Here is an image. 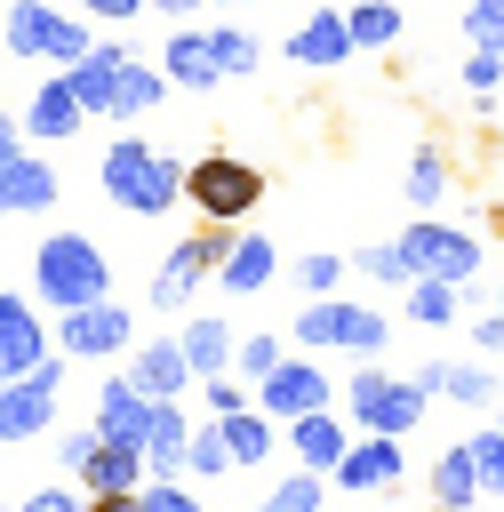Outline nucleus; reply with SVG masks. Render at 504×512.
I'll return each instance as SVG.
<instances>
[{
    "label": "nucleus",
    "mask_w": 504,
    "mask_h": 512,
    "mask_svg": "<svg viewBox=\"0 0 504 512\" xmlns=\"http://www.w3.org/2000/svg\"><path fill=\"white\" fill-rule=\"evenodd\" d=\"M384 336H392V320H384L376 304L312 296V304L296 312V344H312V352H360V360H376V352H384Z\"/></svg>",
    "instance_id": "obj_5"
},
{
    "label": "nucleus",
    "mask_w": 504,
    "mask_h": 512,
    "mask_svg": "<svg viewBox=\"0 0 504 512\" xmlns=\"http://www.w3.org/2000/svg\"><path fill=\"white\" fill-rule=\"evenodd\" d=\"M256 408H264V416H280V424H296V416L328 408V376H320V360H280V368L256 384Z\"/></svg>",
    "instance_id": "obj_14"
},
{
    "label": "nucleus",
    "mask_w": 504,
    "mask_h": 512,
    "mask_svg": "<svg viewBox=\"0 0 504 512\" xmlns=\"http://www.w3.org/2000/svg\"><path fill=\"white\" fill-rule=\"evenodd\" d=\"M160 72H168V88H216V80H224V64H216V32L176 24L168 48H160Z\"/></svg>",
    "instance_id": "obj_18"
},
{
    "label": "nucleus",
    "mask_w": 504,
    "mask_h": 512,
    "mask_svg": "<svg viewBox=\"0 0 504 512\" xmlns=\"http://www.w3.org/2000/svg\"><path fill=\"white\" fill-rule=\"evenodd\" d=\"M232 240H240V224H200V232H184V240L160 256V272H152V304H160V312H184L192 288L232 256Z\"/></svg>",
    "instance_id": "obj_7"
},
{
    "label": "nucleus",
    "mask_w": 504,
    "mask_h": 512,
    "mask_svg": "<svg viewBox=\"0 0 504 512\" xmlns=\"http://www.w3.org/2000/svg\"><path fill=\"white\" fill-rule=\"evenodd\" d=\"M256 32H240V24H216V64H224V80H248L256 72Z\"/></svg>",
    "instance_id": "obj_34"
},
{
    "label": "nucleus",
    "mask_w": 504,
    "mask_h": 512,
    "mask_svg": "<svg viewBox=\"0 0 504 512\" xmlns=\"http://www.w3.org/2000/svg\"><path fill=\"white\" fill-rule=\"evenodd\" d=\"M88 440H96V432H64V440H56V464H64V472H72V464H80V448H88Z\"/></svg>",
    "instance_id": "obj_48"
},
{
    "label": "nucleus",
    "mask_w": 504,
    "mask_h": 512,
    "mask_svg": "<svg viewBox=\"0 0 504 512\" xmlns=\"http://www.w3.org/2000/svg\"><path fill=\"white\" fill-rule=\"evenodd\" d=\"M24 136H40V144H64V136H80V120H96L88 104H80V88H72V72H48L32 96H24Z\"/></svg>",
    "instance_id": "obj_12"
},
{
    "label": "nucleus",
    "mask_w": 504,
    "mask_h": 512,
    "mask_svg": "<svg viewBox=\"0 0 504 512\" xmlns=\"http://www.w3.org/2000/svg\"><path fill=\"white\" fill-rule=\"evenodd\" d=\"M496 400H504V376H496Z\"/></svg>",
    "instance_id": "obj_51"
},
{
    "label": "nucleus",
    "mask_w": 504,
    "mask_h": 512,
    "mask_svg": "<svg viewBox=\"0 0 504 512\" xmlns=\"http://www.w3.org/2000/svg\"><path fill=\"white\" fill-rule=\"evenodd\" d=\"M400 256H408V272L416 280H472L480 272V240L472 232H456V224H440V216H416L408 232H400Z\"/></svg>",
    "instance_id": "obj_9"
},
{
    "label": "nucleus",
    "mask_w": 504,
    "mask_h": 512,
    "mask_svg": "<svg viewBox=\"0 0 504 512\" xmlns=\"http://www.w3.org/2000/svg\"><path fill=\"white\" fill-rule=\"evenodd\" d=\"M496 312H504V288H496Z\"/></svg>",
    "instance_id": "obj_50"
},
{
    "label": "nucleus",
    "mask_w": 504,
    "mask_h": 512,
    "mask_svg": "<svg viewBox=\"0 0 504 512\" xmlns=\"http://www.w3.org/2000/svg\"><path fill=\"white\" fill-rule=\"evenodd\" d=\"M472 464H480V496H504V424L472 432Z\"/></svg>",
    "instance_id": "obj_37"
},
{
    "label": "nucleus",
    "mask_w": 504,
    "mask_h": 512,
    "mask_svg": "<svg viewBox=\"0 0 504 512\" xmlns=\"http://www.w3.org/2000/svg\"><path fill=\"white\" fill-rule=\"evenodd\" d=\"M144 512H200V496L176 480H144Z\"/></svg>",
    "instance_id": "obj_43"
},
{
    "label": "nucleus",
    "mask_w": 504,
    "mask_h": 512,
    "mask_svg": "<svg viewBox=\"0 0 504 512\" xmlns=\"http://www.w3.org/2000/svg\"><path fill=\"white\" fill-rule=\"evenodd\" d=\"M400 304H408L416 328H448V320H456V280H408Z\"/></svg>",
    "instance_id": "obj_31"
},
{
    "label": "nucleus",
    "mask_w": 504,
    "mask_h": 512,
    "mask_svg": "<svg viewBox=\"0 0 504 512\" xmlns=\"http://www.w3.org/2000/svg\"><path fill=\"white\" fill-rule=\"evenodd\" d=\"M464 40L504 56V8H496V0H472V8H464Z\"/></svg>",
    "instance_id": "obj_39"
},
{
    "label": "nucleus",
    "mask_w": 504,
    "mask_h": 512,
    "mask_svg": "<svg viewBox=\"0 0 504 512\" xmlns=\"http://www.w3.org/2000/svg\"><path fill=\"white\" fill-rule=\"evenodd\" d=\"M184 456H192V416H184L176 400H152V424H144V464H152V480H176Z\"/></svg>",
    "instance_id": "obj_21"
},
{
    "label": "nucleus",
    "mask_w": 504,
    "mask_h": 512,
    "mask_svg": "<svg viewBox=\"0 0 504 512\" xmlns=\"http://www.w3.org/2000/svg\"><path fill=\"white\" fill-rule=\"evenodd\" d=\"M288 56H296L304 72H336V64L352 56V24H344V8H312V16L296 24Z\"/></svg>",
    "instance_id": "obj_19"
},
{
    "label": "nucleus",
    "mask_w": 504,
    "mask_h": 512,
    "mask_svg": "<svg viewBox=\"0 0 504 512\" xmlns=\"http://www.w3.org/2000/svg\"><path fill=\"white\" fill-rule=\"evenodd\" d=\"M72 480H80L88 496H104V488H144L152 464H144V448H128V440H88L80 464H72Z\"/></svg>",
    "instance_id": "obj_17"
},
{
    "label": "nucleus",
    "mask_w": 504,
    "mask_h": 512,
    "mask_svg": "<svg viewBox=\"0 0 504 512\" xmlns=\"http://www.w3.org/2000/svg\"><path fill=\"white\" fill-rule=\"evenodd\" d=\"M152 8H160V16H176V24H184V16H192V8H208V0H152Z\"/></svg>",
    "instance_id": "obj_49"
},
{
    "label": "nucleus",
    "mask_w": 504,
    "mask_h": 512,
    "mask_svg": "<svg viewBox=\"0 0 504 512\" xmlns=\"http://www.w3.org/2000/svg\"><path fill=\"white\" fill-rule=\"evenodd\" d=\"M128 376H136V392H152V400H184V384H200L176 336H160V344H136V352H128Z\"/></svg>",
    "instance_id": "obj_20"
},
{
    "label": "nucleus",
    "mask_w": 504,
    "mask_h": 512,
    "mask_svg": "<svg viewBox=\"0 0 504 512\" xmlns=\"http://www.w3.org/2000/svg\"><path fill=\"white\" fill-rule=\"evenodd\" d=\"M40 360H56V352H48V328H40V304H24V296H0V384L32 376Z\"/></svg>",
    "instance_id": "obj_15"
},
{
    "label": "nucleus",
    "mask_w": 504,
    "mask_h": 512,
    "mask_svg": "<svg viewBox=\"0 0 504 512\" xmlns=\"http://www.w3.org/2000/svg\"><path fill=\"white\" fill-rule=\"evenodd\" d=\"M400 192H408V208H416V216H432V208L448 200V160H440V152L424 144V152L408 160V176H400Z\"/></svg>",
    "instance_id": "obj_30"
},
{
    "label": "nucleus",
    "mask_w": 504,
    "mask_h": 512,
    "mask_svg": "<svg viewBox=\"0 0 504 512\" xmlns=\"http://www.w3.org/2000/svg\"><path fill=\"white\" fill-rule=\"evenodd\" d=\"M272 272H280V248H272L264 232H240L232 256L216 264V288H224V296H256V288H272Z\"/></svg>",
    "instance_id": "obj_22"
},
{
    "label": "nucleus",
    "mask_w": 504,
    "mask_h": 512,
    "mask_svg": "<svg viewBox=\"0 0 504 512\" xmlns=\"http://www.w3.org/2000/svg\"><path fill=\"white\" fill-rule=\"evenodd\" d=\"M448 400H464V408H488V392H496V376L480 368V360H448V384H440Z\"/></svg>",
    "instance_id": "obj_36"
},
{
    "label": "nucleus",
    "mask_w": 504,
    "mask_h": 512,
    "mask_svg": "<svg viewBox=\"0 0 504 512\" xmlns=\"http://www.w3.org/2000/svg\"><path fill=\"white\" fill-rule=\"evenodd\" d=\"M200 400H208V416H232V408H248V392H240V368H224V376H200Z\"/></svg>",
    "instance_id": "obj_42"
},
{
    "label": "nucleus",
    "mask_w": 504,
    "mask_h": 512,
    "mask_svg": "<svg viewBox=\"0 0 504 512\" xmlns=\"http://www.w3.org/2000/svg\"><path fill=\"white\" fill-rule=\"evenodd\" d=\"M0 48L24 56V64H80L96 40H88L80 16H64V8H48V0H8V8H0Z\"/></svg>",
    "instance_id": "obj_3"
},
{
    "label": "nucleus",
    "mask_w": 504,
    "mask_h": 512,
    "mask_svg": "<svg viewBox=\"0 0 504 512\" xmlns=\"http://www.w3.org/2000/svg\"><path fill=\"white\" fill-rule=\"evenodd\" d=\"M56 392H64V360H40L32 376L0 384V440H40L56 424Z\"/></svg>",
    "instance_id": "obj_11"
},
{
    "label": "nucleus",
    "mask_w": 504,
    "mask_h": 512,
    "mask_svg": "<svg viewBox=\"0 0 504 512\" xmlns=\"http://www.w3.org/2000/svg\"><path fill=\"white\" fill-rule=\"evenodd\" d=\"M96 176H104V200L128 208V216H168L184 200V160L152 152L144 136H112L104 160H96Z\"/></svg>",
    "instance_id": "obj_1"
},
{
    "label": "nucleus",
    "mask_w": 504,
    "mask_h": 512,
    "mask_svg": "<svg viewBox=\"0 0 504 512\" xmlns=\"http://www.w3.org/2000/svg\"><path fill=\"white\" fill-rule=\"evenodd\" d=\"M336 280H344V256H296V288L304 296H336Z\"/></svg>",
    "instance_id": "obj_40"
},
{
    "label": "nucleus",
    "mask_w": 504,
    "mask_h": 512,
    "mask_svg": "<svg viewBox=\"0 0 504 512\" xmlns=\"http://www.w3.org/2000/svg\"><path fill=\"white\" fill-rule=\"evenodd\" d=\"M88 512H144V488H104L88 496Z\"/></svg>",
    "instance_id": "obj_47"
},
{
    "label": "nucleus",
    "mask_w": 504,
    "mask_h": 512,
    "mask_svg": "<svg viewBox=\"0 0 504 512\" xmlns=\"http://www.w3.org/2000/svg\"><path fill=\"white\" fill-rule=\"evenodd\" d=\"M216 424H224V448H232V464H264V456H272V440H280V432H272L280 416H264L256 400H248V408H232V416H216Z\"/></svg>",
    "instance_id": "obj_28"
},
{
    "label": "nucleus",
    "mask_w": 504,
    "mask_h": 512,
    "mask_svg": "<svg viewBox=\"0 0 504 512\" xmlns=\"http://www.w3.org/2000/svg\"><path fill=\"white\" fill-rule=\"evenodd\" d=\"M360 280H384V288H408L416 272H408V256H400V240H376V248H360Z\"/></svg>",
    "instance_id": "obj_35"
},
{
    "label": "nucleus",
    "mask_w": 504,
    "mask_h": 512,
    "mask_svg": "<svg viewBox=\"0 0 504 512\" xmlns=\"http://www.w3.org/2000/svg\"><path fill=\"white\" fill-rule=\"evenodd\" d=\"M184 472H200V480H224V472H232L224 424H192V456H184Z\"/></svg>",
    "instance_id": "obj_33"
},
{
    "label": "nucleus",
    "mask_w": 504,
    "mask_h": 512,
    "mask_svg": "<svg viewBox=\"0 0 504 512\" xmlns=\"http://www.w3.org/2000/svg\"><path fill=\"white\" fill-rule=\"evenodd\" d=\"M56 352L72 360H112V352H136V320L128 304H80V312H56Z\"/></svg>",
    "instance_id": "obj_10"
},
{
    "label": "nucleus",
    "mask_w": 504,
    "mask_h": 512,
    "mask_svg": "<svg viewBox=\"0 0 504 512\" xmlns=\"http://www.w3.org/2000/svg\"><path fill=\"white\" fill-rule=\"evenodd\" d=\"M344 24H352V48H392L400 40V8L392 0H360V8H344Z\"/></svg>",
    "instance_id": "obj_32"
},
{
    "label": "nucleus",
    "mask_w": 504,
    "mask_h": 512,
    "mask_svg": "<svg viewBox=\"0 0 504 512\" xmlns=\"http://www.w3.org/2000/svg\"><path fill=\"white\" fill-rule=\"evenodd\" d=\"M176 344H184V360H192V376H224V368H232V352H240V344H232V328H224L216 312H200V320H184V336H176Z\"/></svg>",
    "instance_id": "obj_27"
},
{
    "label": "nucleus",
    "mask_w": 504,
    "mask_h": 512,
    "mask_svg": "<svg viewBox=\"0 0 504 512\" xmlns=\"http://www.w3.org/2000/svg\"><path fill=\"white\" fill-rule=\"evenodd\" d=\"M280 360H288V352H280V336H240V352H232V368H240L248 384H264Z\"/></svg>",
    "instance_id": "obj_38"
},
{
    "label": "nucleus",
    "mask_w": 504,
    "mask_h": 512,
    "mask_svg": "<svg viewBox=\"0 0 504 512\" xmlns=\"http://www.w3.org/2000/svg\"><path fill=\"white\" fill-rule=\"evenodd\" d=\"M152 0H80V16H104V24H128V16H144Z\"/></svg>",
    "instance_id": "obj_46"
},
{
    "label": "nucleus",
    "mask_w": 504,
    "mask_h": 512,
    "mask_svg": "<svg viewBox=\"0 0 504 512\" xmlns=\"http://www.w3.org/2000/svg\"><path fill=\"white\" fill-rule=\"evenodd\" d=\"M464 88H472V96H496V88H504V56H496V48H472V56H464Z\"/></svg>",
    "instance_id": "obj_41"
},
{
    "label": "nucleus",
    "mask_w": 504,
    "mask_h": 512,
    "mask_svg": "<svg viewBox=\"0 0 504 512\" xmlns=\"http://www.w3.org/2000/svg\"><path fill=\"white\" fill-rule=\"evenodd\" d=\"M472 344H480V360H504V312H480L472 320Z\"/></svg>",
    "instance_id": "obj_45"
},
{
    "label": "nucleus",
    "mask_w": 504,
    "mask_h": 512,
    "mask_svg": "<svg viewBox=\"0 0 504 512\" xmlns=\"http://www.w3.org/2000/svg\"><path fill=\"white\" fill-rule=\"evenodd\" d=\"M32 288L48 312H80V304H104L112 296V256L88 240V232H48L32 248Z\"/></svg>",
    "instance_id": "obj_2"
},
{
    "label": "nucleus",
    "mask_w": 504,
    "mask_h": 512,
    "mask_svg": "<svg viewBox=\"0 0 504 512\" xmlns=\"http://www.w3.org/2000/svg\"><path fill=\"white\" fill-rule=\"evenodd\" d=\"M120 64H128V48H120V40H96V48L80 56V64H64L88 112H104V104H112V80H120Z\"/></svg>",
    "instance_id": "obj_26"
},
{
    "label": "nucleus",
    "mask_w": 504,
    "mask_h": 512,
    "mask_svg": "<svg viewBox=\"0 0 504 512\" xmlns=\"http://www.w3.org/2000/svg\"><path fill=\"white\" fill-rule=\"evenodd\" d=\"M288 448H296V464L336 472V464H344V448H352V432H344V416H336V408H312V416H296V424H288Z\"/></svg>",
    "instance_id": "obj_23"
},
{
    "label": "nucleus",
    "mask_w": 504,
    "mask_h": 512,
    "mask_svg": "<svg viewBox=\"0 0 504 512\" xmlns=\"http://www.w3.org/2000/svg\"><path fill=\"white\" fill-rule=\"evenodd\" d=\"M184 200L200 208V224H240L264 200V168H248L240 152H208L184 168Z\"/></svg>",
    "instance_id": "obj_4"
},
{
    "label": "nucleus",
    "mask_w": 504,
    "mask_h": 512,
    "mask_svg": "<svg viewBox=\"0 0 504 512\" xmlns=\"http://www.w3.org/2000/svg\"><path fill=\"white\" fill-rule=\"evenodd\" d=\"M400 472H408L400 440H392V432H360L328 480H336V488H352V496H384V488H400Z\"/></svg>",
    "instance_id": "obj_13"
},
{
    "label": "nucleus",
    "mask_w": 504,
    "mask_h": 512,
    "mask_svg": "<svg viewBox=\"0 0 504 512\" xmlns=\"http://www.w3.org/2000/svg\"><path fill=\"white\" fill-rule=\"evenodd\" d=\"M16 512H88V488H32Z\"/></svg>",
    "instance_id": "obj_44"
},
{
    "label": "nucleus",
    "mask_w": 504,
    "mask_h": 512,
    "mask_svg": "<svg viewBox=\"0 0 504 512\" xmlns=\"http://www.w3.org/2000/svg\"><path fill=\"white\" fill-rule=\"evenodd\" d=\"M432 504H440V512H472V504H480V464H472V440L432 456Z\"/></svg>",
    "instance_id": "obj_24"
},
{
    "label": "nucleus",
    "mask_w": 504,
    "mask_h": 512,
    "mask_svg": "<svg viewBox=\"0 0 504 512\" xmlns=\"http://www.w3.org/2000/svg\"><path fill=\"white\" fill-rule=\"evenodd\" d=\"M320 504H328V472L296 464L288 480H272V488H264V504H256V512H320Z\"/></svg>",
    "instance_id": "obj_29"
},
{
    "label": "nucleus",
    "mask_w": 504,
    "mask_h": 512,
    "mask_svg": "<svg viewBox=\"0 0 504 512\" xmlns=\"http://www.w3.org/2000/svg\"><path fill=\"white\" fill-rule=\"evenodd\" d=\"M496 8H504V0H496Z\"/></svg>",
    "instance_id": "obj_52"
},
{
    "label": "nucleus",
    "mask_w": 504,
    "mask_h": 512,
    "mask_svg": "<svg viewBox=\"0 0 504 512\" xmlns=\"http://www.w3.org/2000/svg\"><path fill=\"white\" fill-rule=\"evenodd\" d=\"M144 424H152V392H136V376L120 368V376H104V392H96V440H128V448H144Z\"/></svg>",
    "instance_id": "obj_16"
},
{
    "label": "nucleus",
    "mask_w": 504,
    "mask_h": 512,
    "mask_svg": "<svg viewBox=\"0 0 504 512\" xmlns=\"http://www.w3.org/2000/svg\"><path fill=\"white\" fill-rule=\"evenodd\" d=\"M40 208H56V168L24 152V120L0 112V216H40Z\"/></svg>",
    "instance_id": "obj_8"
},
{
    "label": "nucleus",
    "mask_w": 504,
    "mask_h": 512,
    "mask_svg": "<svg viewBox=\"0 0 504 512\" xmlns=\"http://www.w3.org/2000/svg\"><path fill=\"white\" fill-rule=\"evenodd\" d=\"M160 96H168V72L128 56V64H120V80H112V104H104V120H144Z\"/></svg>",
    "instance_id": "obj_25"
},
{
    "label": "nucleus",
    "mask_w": 504,
    "mask_h": 512,
    "mask_svg": "<svg viewBox=\"0 0 504 512\" xmlns=\"http://www.w3.org/2000/svg\"><path fill=\"white\" fill-rule=\"evenodd\" d=\"M424 384L416 376H384V368H368L360 360V376H352V392H344V408H352V424L360 432H392V440H408L416 424H424Z\"/></svg>",
    "instance_id": "obj_6"
}]
</instances>
